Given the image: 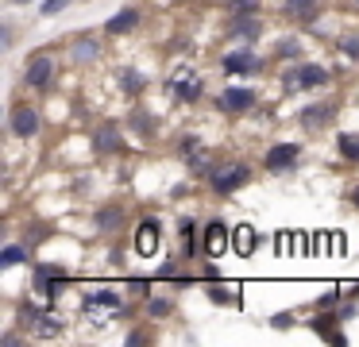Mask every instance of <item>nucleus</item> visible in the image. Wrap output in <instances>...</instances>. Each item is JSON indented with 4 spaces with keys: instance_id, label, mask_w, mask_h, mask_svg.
<instances>
[{
    "instance_id": "nucleus-1",
    "label": "nucleus",
    "mask_w": 359,
    "mask_h": 347,
    "mask_svg": "<svg viewBox=\"0 0 359 347\" xmlns=\"http://www.w3.org/2000/svg\"><path fill=\"white\" fill-rule=\"evenodd\" d=\"M248 182H251V166H248V162H240V158L217 162L212 174H209V189L217 193V197H232V193L243 189Z\"/></svg>"
},
{
    "instance_id": "nucleus-2",
    "label": "nucleus",
    "mask_w": 359,
    "mask_h": 347,
    "mask_svg": "<svg viewBox=\"0 0 359 347\" xmlns=\"http://www.w3.org/2000/svg\"><path fill=\"white\" fill-rule=\"evenodd\" d=\"M8 128H12V135H16V139L32 143V139L43 131V112H39V104H16V108L8 112Z\"/></svg>"
},
{
    "instance_id": "nucleus-3",
    "label": "nucleus",
    "mask_w": 359,
    "mask_h": 347,
    "mask_svg": "<svg viewBox=\"0 0 359 347\" xmlns=\"http://www.w3.org/2000/svg\"><path fill=\"white\" fill-rule=\"evenodd\" d=\"M55 74H58V62L50 58V54H35V58H27V66H24V85L27 89H50Z\"/></svg>"
},
{
    "instance_id": "nucleus-4",
    "label": "nucleus",
    "mask_w": 359,
    "mask_h": 347,
    "mask_svg": "<svg viewBox=\"0 0 359 347\" xmlns=\"http://www.w3.org/2000/svg\"><path fill=\"white\" fill-rule=\"evenodd\" d=\"M278 12H282V20L297 23V27H309V23H317V20H320L325 4H320V0H282Z\"/></svg>"
},
{
    "instance_id": "nucleus-5",
    "label": "nucleus",
    "mask_w": 359,
    "mask_h": 347,
    "mask_svg": "<svg viewBox=\"0 0 359 347\" xmlns=\"http://www.w3.org/2000/svg\"><path fill=\"white\" fill-rule=\"evenodd\" d=\"M297 158H302V147L297 143H274L263 154V166H266V174H290L297 166Z\"/></svg>"
},
{
    "instance_id": "nucleus-6",
    "label": "nucleus",
    "mask_w": 359,
    "mask_h": 347,
    "mask_svg": "<svg viewBox=\"0 0 359 347\" xmlns=\"http://www.w3.org/2000/svg\"><path fill=\"white\" fill-rule=\"evenodd\" d=\"M217 104H220V112L240 116V112H251V108H255V93H251L248 85H228V89H220Z\"/></svg>"
},
{
    "instance_id": "nucleus-7",
    "label": "nucleus",
    "mask_w": 359,
    "mask_h": 347,
    "mask_svg": "<svg viewBox=\"0 0 359 347\" xmlns=\"http://www.w3.org/2000/svg\"><path fill=\"white\" fill-rule=\"evenodd\" d=\"M320 85H328V69L317 62H302L294 74H286V89H320Z\"/></svg>"
},
{
    "instance_id": "nucleus-8",
    "label": "nucleus",
    "mask_w": 359,
    "mask_h": 347,
    "mask_svg": "<svg viewBox=\"0 0 359 347\" xmlns=\"http://www.w3.org/2000/svg\"><path fill=\"white\" fill-rule=\"evenodd\" d=\"M228 236H232V231H228V228H224V224H220V220H209V224H205V239H201V251L209 254V259H220V254L228 251V243H232V239H228Z\"/></svg>"
},
{
    "instance_id": "nucleus-9",
    "label": "nucleus",
    "mask_w": 359,
    "mask_h": 347,
    "mask_svg": "<svg viewBox=\"0 0 359 347\" xmlns=\"http://www.w3.org/2000/svg\"><path fill=\"white\" fill-rule=\"evenodd\" d=\"M158 243H163L158 220H143L140 228H135V254H140V259H151V254L158 251Z\"/></svg>"
},
{
    "instance_id": "nucleus-10",
    "label": "nucleus",
    "mask_w": 359,
    "mask_h": 347,
    "mask_svg": "<svg viewBox=\"0 0 359 347\" xmlns=\"http://www.w3.org/2000/svg\"><path fill=\"white\" fill-rule=\"evenodd\" d=\"M70 58L78 62V66H93V62H101V39L78 35V39L70 43Z\"/></svg>"
},
{
    "instance_id": "nucleus-11",
    "label": "nucleus",
    "mask_w": 359,
    "mask_h": 347,
    "mask_svg": "<svg viewBox=\"0 0 359 347\" xmlns=\"http://www.w3.org/2000/svg\"><path fill=\"white\" fill-rule=\"evenodd\" d=\"M332 116H336V104H332V100H320V104H309V108H302V128L320 131V128H328V123H332Z\"/></svg>"
},
{
    "instance_id": "nucleus-12",
    "label": "nucleus",
    "mask_w": 359,
    "mask_h": 347,
    "mask_svg": "<svg viewBox=\"0 0 359 347\" xmlns=\"http://www.w3.org/2000/svg\"><path fill=\"white\" fill-rule=\"evenodd\" d=\"M120 143H124V131H120L116 123H97V131H93V151L112 154V151H120Z\"/></svg>"
},
{
    "instance_id": "nucleus-13",
    "label": "nucleus",
    "mask_w": 359,
    "mask_h": 347,
    "mask_svg": "<svg viewBox=\"0 0 359 347\" xmlns=\"http://www.w3.org/2000/svg\"><path fill=\"white\" fill-rule=\"evenodd\" d=\"M135 27H140V8H120V12L104 23L109 35H128V31H135Z\"/></svg>"
},
{
    "instance_id": "nucleus-14",
    "label": "nucleus",
    "mask_w": 359,
    "mask_h": 347,
    "mask_svg": "<svg viewBox=\"0 0 359 347\" xmlns=\"http://www.w3.org/2000/svg\"><path fill=\"white\" fill-rule=\"evenodd\" d=\"M259 31H263V23H259V15L255 12H236L232 15V35L236 39H259Z\"/></svg>"
},
{
    "instance_id": "nucleus-15",
    "label": "nucleus",
    "mask_w": 359,
    "mask_h": 347,
    "mask_svg": "<svg viewBox=\"0 0 359 347\" xmlns=\"http://www.w3.org/2000/svg\"><path fill=\"white\" fill-rule=\"evenodd\" d=\"M224 69H228V74H255V69H259L255 50H232V54H224Z\"/></svg>"
},
{
    "instance_id": "nucleus-16",
    "label": "nucleus",
    "mask_w": 359,
    "mask_h": 347,
    "mask_svg": "<svg viewBox=\"0 0 359 347\" xmlns=\"http://www.w3.org/2000/svg\"><path fill=\"white\" fill-rule=\"evenodd\" d=\"M309 328L317 332V336H325L328 343H344V332H336V328H340V313H336V316H313Z\"/></svg>"
},
{
    "instance_id": "nucleus-17",
    "label": "nucleus",
    "mask_w": 359,
    "mask_h": 347,
    "mask_svg": "<svg viewBox=\"0 0 359 347\" xmlns=\"http://www.w3.org/2000/svg\"><path fill=\"white\" fill-rule=\"evenodd\" d=\"M232 247H236V254H255V247H259V236H255V228L251 224H240V228L232 231Z\"/></svg>"
},
{
    "instance_id": "nucleus-18",
    "label": "nucleus",
    "mask_w": 359,
    "mask_h": 347,
    "mask_svg": "<svg viewBox=\"0 0 359 347\" xmlns=\"http://www.w3.org/2000/svg\"><path fill=\"white\" fill-rule=\"evenodd\" d=\"M174 97L197 100V97H201V77H197V74H178V77H174Z\"/></svg>"
},
{
    "instance_id": "nucleus-19",
    "label": "nucleus",
    "mask_w": 359,
    "mask_h": 347,
    "mask_svg": "<svg viewBox=\"0 0 359 347\" xmlns=\"http://www.w3.org/2000/svg\"><path fill=\"white\" fill-rule=\"evenodd\" d=\"M112 308V313H120L124 308V297H116V293H109V290H97V293H89L86 297V308Z\"/></svg>"
},
{
    "instance_id": "nucleus-20",
    "label": "nucleus",
    "mask_w": 359,
    "mask_h": 347,
    "mask_svg": "<svg viewBox=\"0 0 359 347\" xmlns=\"http://www.w3.org/2000/svg\"><path fill=\"white\" fill-rule=\"evenodd\" d=\"M62 332H66V324L58 316H39L35 320V336H43V339H58Z\"/></svg>"
},
{
    "instance_id": "nucleus-21",
    "label": "nucleus",
    "mask_w": 359,
    "mask_h": 347,
    "mask_svg": "<svg viewBox=\"0 0 359 347\" xmlns=\"http://www.w3.org/2000/svg\"><path fill=\"white\" fill-rule=\"evenodd\" d=\"M178 236H182V251H186V259H194V254H197V224L194 220H182L178 224Z\"/></svg>"
},
{
    "instance_id": "nucleus-22",
    "label": "nucleus",
    "mask_w": 359,
    "mask_h": 347,
    "mask_svg": "<svg viewBox=\"0 0 359 347\" xmlns=\"http://www.w3.org/2000/svg\"><path fill=\"white\" fill-rule=\"evenodd\" d=\"M209 301H212V305H236V308H243L240 290H232V293H228L224 285H209Z\"/></svg>"
},
{
    "instance_id": "nucleus-23",
    "label": "nucleus",
    "mask_w": 359,
    "mask_h": 347,
    "mask_svg": "<svg viewBox=\"0 0 359 347\" xmlns=\"http://www.w3.org/2000/svg\"><path fill=\"white\" fill-rule=\"evenodd\" d=\"M116 81H120V89H128V93H143V89H147L143 74H135V69H120Z\"/></svg>"
},
{
    "instance_id": "nucleus-24",
    "label": "nucleus",
    "mask_w": 359,
    "mask_h": 347,
    "mask_svg": "<svg viewBox=\"0 0 359 347\" xmlns=\"http://www.w3.org/2000/svg\"><path fill=\"white\" fill-rule=\"evenodd\" d=\"M20 262H27V251L16 243H8L4 251H0V266H20Z\"/></svg>"
},
{
    "instance_id": "nucleus-25",
    "label": "nucleus",
    "mask_w": 359,
    "mask_h": 347,
    "mask_svg": "<svg viewBox=\"0 0 359 347\" xmlns=\"http://www.w3.org/2000/svg\"><path fill=\"white\" fill-rule=\"evenodd\" d=\"M336 147H340L344 158L359 162V135H340V139H336Z\"/></svg>"
},
{
    "instance_id": "nucleus-26",
    "label": "nucleus",
    "mask_w": 359,
    "mask_h": 347,
    "mask_svg": "<svg viewBox=\"0 0 359 347\" xmlns=\"http://www.w3.org/2000/svg\"><path fill=\"white\" fill-rule=\"evenodd\" d=\"M336 50H344L351 62H359V35H340L336 39Z\"/></svg>"
},
{
    "instance_id": "nucleus-27",
    "label": "nucleus",
    "mask_w": 359,
    "mask_h": 347,
    "mask_svg": "<svg viewBox=\"0 0 359 347\" xmlns=\"http://www.w3.org/2000/svg\"><path fill=\"white\" fill-rule=\"evenodd\" d=\"M170 301H166V297H155V293H151V297H147V313L151 316H170Z\"/></svg>"
},
{
    "instance_id": "nucleus-28",
    "label": "nucleus",
    "mask_w": 359,
    "mask_h": 347,
    "mask_svg": "<svg viewBox=\"0 0 359 347\" xmlns=\"http://www.w3.org/2000/svg\"><path fill=\"white\" fill-rule=\"evenodd\" d=\"M274 50H278V58H297V54H302V43H297V39H278Z\"/></svg>"
},
{
    "instance_id": "nucleus-29",
    "label": "nucleus",
    "mask_w": 359,
    "mask_h": 347,
    "mask_svg": "<svg viewBox=\"0 0 359 347\" xmlns=\"http://www.w3.org/2000/svg\"><path fill=\"white\" fill-rule=\"evenodd\" d=\"M271 328L290 332V328H294V313H274V316H271Z\"/></svg>"
},
{
    "instance_id": "nucleus-30",
    "label": "nucleus",
    "mask_w": 359,
    "mask_h": 347,
    "mask_svg": "<svg viewBox=\"0 0 359 347\" xmlns=\"http://www.w3.org/2000/svg\"><path fill=\"white\" fill-rule=\"evenodd\" d=\"M74 0H47V4H43V15H58L62 12V8H70Z\"/></svg>"
},
{
    "instance_id": "nucleus-31",
    "label": "nucleus",
    "mask_w": 359,
    "mask_h": 347,
    "mask_svg": "<svg viewBox=\"0 0 359 347\" xmlns=\"http://www.w3.org/2000/svg\"><path fill=\"white\" fill-rule=\"evenodd\" d=\"M232 8H236V12H255V0H232Z\"/></svg>"
},
{
    "instance_id": "nucleus-32",
    "label": "nucleus",
    "mask_w": 359,
    "mask_h": 347,
    "mask_svg": "<svg viewBox=\"0 0 359 347\" xmlns=\"http://www.w3.org/2000/svg\"><path fill=\"white\" fill-rule=\"evenodd\" d=\"M351 205L359 208V185H355V189H351Z\"/></svg>"
},
{
    "instance_id": "nucleus-33",
    "label": "nucleus",
    "mask_w": 359,
    "mask_h": 347,
    "mask_svg": "<svg viewBox=\"0 0 359 347\" xmlns=\"http://www.w3.org/2000/svg\"><path fill=\"white\" fill-rule=\"evenodd\" d=\"M8 4H32V0H8Z\"/></svg>"
},
{
    "instance_id": "nucleus-34",
    "label": "nucleus",
    "mask_w": 359,
    "mask_h": 347,
    "mask_svg": "<svg viewBox=\"0 0 359 347\" xmlns=\"http://www.w3.org/2000/svg\"><path fill=\"white\" fill-rule=\"evenodd\" d=\"M355 4H359V0H355Z\"/></svg>"
}]
</instances>
